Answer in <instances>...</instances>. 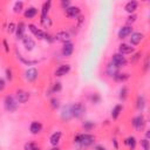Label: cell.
Returning <instances> with one entry per match:
<instances>
[{
    "label": "cell",
    "mask_w": 150,
    "mask_h": 150,
    "mask_svg": "<svg viewBox=\"0 0 150 150\" xmlns=\"http://www.w3.org/2000/svg\"><path fill=\"white\" fill-rule=\"evenodd\" d=\"M60 6H61L63 9H67V8H68L69 6H71V5H70V1H69V0H61Z\"/></svg>",
    "instance_id": "cell-43"
},
{
    "label": "cell",
    "mask_w": 150,
    "mask_h": 150,
    "mask_svg": "<svg viewBox=\"0 0 150 150\" xmlns=\"http://www.w3.org/2000/svg\"><path fill=\"white\" fill-rule=\"evenodd\" d=\"M74 143L79 144L80 146H91L95 144V136L89 132H82L77 134L74 137Z\"/></svg>",
    "instance_id": "cell-1"
},
{
    "label": "cell",
    "mask_w": 150,
    "mask_h": 150,
    "mask_svg": "<svg viewBox=\"0 0 150 150\" xmlns=\"http://www.w3.org/2000/svg\"><path fill=\"white\" fill-rule=\"evenodd\" d=\"M22 9H23V1H21V0L15 1L13 5V12L18 14V13H21Z\"/></svg>",
    "instance_id": "cell-31"
},
{
    "label": "cell",
    "mask_w": 150,
    "mask_h": 150,
    "mask_svg": "<svg viewBox=\"0 0 150 150\" xmlns=\"http://www.w3.org/2000/svg\"><path fill=\"white\" fill-rule=\"evenodd\" d=\"M149 137H150V130H145V138L149 139Z\"/></svg>",
    "instance_id": "cell-50"
},
{
    "label": "cell",
    "mask_w": 150,
    "mask_h": 150,
    "mask_svg": "<svg viewBox=\"0 0 150 150\" xmlns=\"http://www.w3.org/2000/svg\"><path fill=\"white\" fill-rule=\"evenodd\" d=\"M136 108L139 111H143L145 108V97L143 95H138L136 98Z\"/></svg>",
    "instance_id": "cell-28"
},
{
    "label": "cell",
    "mask_w": 150,
    "mask_h": 150,
    "mask_svg": "<svg viewBox=\"0 0 150 150\" xmlns=\"http://www.w3.org/2000/svg\"><path fill=\"white\" fill-rule=\"evenodd\" d=\"M54 40L56 41H60L62 43L67 42V41H70V33L67 32V30H59L55 35H54Z\"/></svg>",
    "instance_id": "cell-14"
},
{
    "label": "cell",
    "mask_w": 150,
    "mask_h": 150,
    "mask_svg": "<svg viewBox=\"0 0 150 150\" xmlns=\"http://www.w3.org/2000/svg\"><path fill=\"white\" fill-rule=\"evenodd\" d=\"M144 39V34L141 33V32H132L130 34V38H129V45H131L132 47L134 46H137L141 43V41Z\"/></svg>",
    "instance_id": "cell-10"
},
{
    "label": "cell",
    "mask_w": 150,
    "mask_h": 150,
    "mask_svg": "<svg viewBox=\"0 0 150 150\" xmlns=\"http://www.w3.org/2000/svg\"><path fill=\"white\" fill-rule=\"evenodd\" d=\"M131 33H132V26H122L117 32V38L120 40H123L128 36H130Z\"/></svg>",
    "instance_id": "cell-13"
},
{
    "label": "cell",
    "mask_w": 150,
    "mask_h": 150,
    "mask_svg": "<svg viewBox=\"0 0 150 150\" xmlns=\"http://www.w3.org/2000/svg\"><path fill=\"white\" fill-rule=\"evenodd\" d=\"M143 70H144V71H148V70H149V55H145V57H144Z\"/></svg>",
    "instance_id": "cell-44"
},
{
    "label": "cell",
    "mask_w": 150,
    "mask_h": 150,
    "mask_svg": "<svg viewBox=\"0 0 150 150\" xmlns=\"http://www.w3.org/2000/svg\"><path fill=\"white\" fill-rule=\"evenodd\" d=\"M137 8H138V2L135 1V0L128 1V2L125 4V6H124V11H125L127 13H129V14H134Z\"/></svg>",
    "instance_id": "cell-20"
},
{
    "label": "cell",
    "mask_w": 150,
    "mask_h": 150,
    "mask_svg": "<svg viewBox=\"0 0 150 150\" xmlns=\"http://www.w3.org/2000/svg\"><path fill=\"white\" fill-rule=\"evenodd\" d=\"M14 97L18 101V103H26V102H28L30 95H29L28 91H25L22 89H19V90L15 91V96Z\"/></svg>",
    "instance_id": "cell-11"
},
{
    "label": "cell",
    "mask_w": 150,
    "mask_h": 150,
    "mask_svg": "<svg viewBox=\"0 0 150 150\" xmlns=\"http://www.w3.org/2000/svg\"><path fill=\"white\" fill-rule=\"evenodd\" d=\"M135 52V47H132L129 43H121L118 46V53L122 55H127V54H132Z\"/></svg>",
    "instance_id": "cell-16"
},
{
    "label": "cell",
    "mask_w": 150,
    "mask_h": 150,
    "mask_svg": "<svg viewBox=\"0 0 150 150\" xmlns=\"http://www.w3.org/2000/svg\"><path fill=\"white\" fill-rule=\"evenodd\" d=\"M50 150H60V148H59V146H53Z\"/></svg>",
    "instance_id": "cell-51"
},
{
    "label": "cell",
    "mask_w": 150,
    "mask_h": 150,
    "mask_svg": "<svg viewBox=\"0 0 150 150\" xmlns=\"http://www.w3.org/2000/svg\"><path fill=\"white\" fill-rule=\"evenodd\" d=\"M38 75H39V71L34 67H30V68L26 69V71H25V79L28 82H34L38 79Z\"/></svg>",
    "instance_id": "cell-12"
},
{
    "label": "cell",
    "mask_w": 150,
    "mask_h": 150,
    "mask_svg": "<svg viewBox=\"0 0 150 150\" xmlns=\"http://www.w3.org/2000/svg\"><path fill=\"white\" fill-rule=\"evenodd\" d=\"M110 62H111L116 68L120 69V68L124 67V66L128 63V60H127V57H125L124 55H122V54H120V53H116V54H112Z\"/></svg>",
    "instance_id": "cell-4"
},
{
    "label": "cell",
    "mask_w": 150,
    "mask_h": 150,
    "mask_svg": "<svg viewBox=\"0 0 150 150\" xmlns=\"http://www.w3.org/2000/svg\"><path fill=\"white\" fill-rule=\"evenodd\" d=\"M95 127H96V124L93 121H84L82 123V128L84 129V131H91Z\"/></svg>",
    "instance_id": "cell-32"
},
{
    "label": "cell",
    "mask_w": 150,
    "mask_h": 150,
    "mask_svg": "<svg viewBox=\"0 0 150 150\" xmlns=\"http://www.w3.org/2000/svg\"><path fill=\"white\" fill-rule=\"evenodd\" d=\"M18 57L21 60V62H22V63H25V64H27V66H33V64L38 63V61H36V60H26V59H25L22 55H20V54L18 55Z\"/></svg>",
    "instance_id": "cell-36"
},
{
    "label": "cell",
    "mask_w": 150,
    "mask_h": 150,
    "mask_svg": "<svg viewBox=\"0 0 150 150\" xmlns=\"http://www.w3.org/2000/svg\"><path fill=\"white\" fill-rule=\"evenodd\" d=\"M23 149L25 150H41L40 146L35 143V142H28L23 145Z\"/></svg>",
    "instance_id": "cell-33"
},
{
    "label": "cell",
    "mask_w": 150,
    "mask_h": 150,
    "mask_svg": "<svg viewBox=\"0 0 150 150\" xmlns=\"http://www.w3.org/2000/svg\"><path fill=\"white\" fill-rule=\"evenodd\" d=\"M61 137H62V132H61L60 130L54 131V132L50 135V137H49L50 144H52L53 146H57V144H59L60 141H61Z\"/></svg>",
    "instance_id": "cell-21"
},
{
    "label": "cell",
    "mask_w": 150,
    "mask_h": 150,
    "mask_svg": "<svg viewBox=\"0 0 150 150\" xmlns=\"http://www.w3.org/2000/svg\"><path fill=\"white\" fill-rule=\"evenodd\" d=\"M49 104H50V108H52V109L56 110V109L60 107V101H59L56 97H53V98H50V101H49Z\"/></svg>",
    "instance_id": "cell-37"
},
{
    "label": "cell",
    "mask_w": 150,
    "mask_h": 150,
    "mask_svg": "<svg viewBox=\"0 0 150 150\" xmlns=\"http://www.w3.org/2000/svg\"><path fill=\"white\" fill-rule=\"evenodd\" d=\"M131 123H132V127H134L136 130L141 131V130H143V128H144V125H145L146 122H145V118H144L143 114H138L137 116H135V117L132 118Z\"/></svg>",
    "instance_id": "cell-5"
},
{
    "label": "cell",
    "mask_w": 150,
    "mask_h": 150,
    "mask_svg": "<svg viewBox=\"0 0 150 150\" xmlns=\"http://www.w3.org/2000/svg\"><path fill=\"white\" fill-rule=\"evenodd\" d=\"M50 7H52V1H50V0H47V1H45V2L42 4L40 19H43V18H47V16H48V13H49Z\"/></svg>",
    "instance_id": "cell-22"
},
{
    "label": "cell",
    "mask_w": 150,
    "mask_h": 150,
    "mask_svg": "<svg viewBox=\"0 0 150 150\" xmlns=\"http://www.w3.org/2000/svg\"><path fill=\"white\" fill-rule=\"evenodd\" d=\"M70 69H71V67H70V64H68V63L60 64V66L55 69V71H54V76H56V77H62V76L67 75V74L70 71Z\"/></svg>",
    "instance_id": "cell-9"
},
{
    "label": "cell",
    "mask_w": 150,
    "mask_h": 150,
    "mask_svg": "<svg viewBox=\"0 0 150 150\" xmlns=\"http://www.w3.org/2000/svg\"><path fill=\"white\" fill-rule=\"evenodd\" d=\"M141 146L143 148V150H150V143L148 138H143L141 139Z\"/></svg>",
    "instance_id": "cell-39"
},
{
    "label": "cell",
    "mask_w": 150,
    "mask_h": 150,
    "mask_svg": "<svg viewBox=\"0 0 150 150\" xmlns=\"http://www.w3.org/2000/svg\"><path fill=\"white\" fill-rule=\"evenodd\" d=\"M42 128H43V125H42L41 122H39V121H33V122L30 123V125H29V131H30L32 135H38V134H40V132L42 131Z\"/></svg>",
    "instance_id": "cell-19"
},
{
    "label": "cell",
    "mask_w": 150,
    "mask_h": 150,
    "mask_svg": "<svg viewBox=\"0 0 150 150\" xmlns=\"http://www.w3.org/2000/svg\"><path fill=\"white\" fill-rule=\"evenodd\" d=\"M15 28H16V25H15L14 22H9L8 26H7V32H8L9 34L15 33Z\"/></svg>",
    "instance_id": "cell-41"
},
{
    "label": "cell",
    "mask_w": 150,
    "mask_h": 150,
    "mask_svg": "<svg viewBox=\"0 0 150 150\" xmlns=\"http://www.w3.org/2000/svg\"><path fill=\"white\" fill-rule=\"evenodd\" d=\"M36 15H38V8L34 7V6H29V7L26 8L25 12H23V16H25L26 19H33V18H35Z\"/></svg>",
    "instance_id": "cell-23"
},
{
    "label": "cell",
    "mask_w": 150,
    "mask_h": 150,
    "mask_svg": "<svg viewBox=\"0 0 150 150\" xmlns=\"http://www.w3.org/2000/svg\"><path fill=\"white\" fill-rule=\"evenodd\" d=\"M83 21H84V16L80 15V16L77 18V27H81V26H82V23H83Z\"/></svg>",
    "instance_id": "cell-46"
},
{
    "label": "cell",
    "mask_w": 150,
    "mask_h": 150,
    "mask_svg": "<svg viewBox=\"0 0 150 150\" xmlns=\"http://www.w3.org/2000/svg\"><path fill=\"white\" fill-rule=\"evenodd\" d=\"M124 144H125L130 150H135L136 144H137V139H136L134 136H128V137L124 139Z\"/></svg>",
    "instance_id": "cell-26"
},
{
    "label": "cell",
    "mask_w": 150,
    "mask_h": 150,
    "mask_svg": "<svg viewBox=\"0 0 150 150\" xmlns=\"http://www.w3.org/2000/svg\"><path fill=\"white\" fill-rule=\"evenodd\" d=\"M129 77H130V74H129V73H121V71H118V73H117L112 79H114V81L122 83V82L128 81V80H129Z\"/></svg>",
    "instance_id": "cell-25"
},
{
    "label": "cell",
    "mask_w": 150,
    "mask_h": 150,
    "mask_svg": "<svg viewBox=\"0 0 150 150\" xmlns=\"http://www.w3.org/2000/svg\"><path fill=\"white\" fill-rule=\"evenodd\" d=\"M4 107H5V109H6L7 111H9V112H14V111L18 109L19 104H18V101L15 100L14 96H12V95H7V96L5 97V100H4Z\"/></svg>",
    "instance_id": "cell-3"
},
{
    "label": "cell",
    "mask_w": 150,
    "mask_h": 150,
    "mask_svg": "<svg viewBox=\"0 0 150 150\" xmlns=\"http://www.w3.org/2000/svg\"><path fill=\"white\" fill-rule=\"evenodd\" d=\"M141 56H142V53L141 52H137V53H135L132 56H131V62L132 63H135V62H137V61H139L141 60Z\"/></svg>",
    "instance_id": "cell-40"
},
{
    "label": "cell",
    "mask_w": 150,
    "mask_h": 150,
    "mask_svg": "<svg viewBox=\"0 0 150 150\" xmlns=\"http://www.w3.org/2000/svg\"><path fill=\"white\" fill-rule=\"evenodd\" d=\"M74 53V43L71 41H67L63 43L62 48H61V54L63 57H69L71 56Z\"/></svg>",
    "instance_id": "cell-6"
},
{
    "label": "cell",
    "mask_w": 150,
    "mask_h": 150,
    "mask_svg": "<svg viewBox=\"0 0 150 150\" xmlns=\"http://www.w3.org/2000/svg\"><path fill=\"white\" fill-rule=\"evenodd\" d=\"M25 30H26V25H25V22L20 21L16 25V28H15V36H16L18 40H22L23 39V36L26 35Z\"/></svg>",
    "instance_id": "cell-17"
},
{
    "label": "cell",
    "mask_w": 150,
    "mask_h": 150,
    "mask_svg": "<svg viewBox=\"0 0 150 150\" xmlns=\"http://www.w3.org/2000/svg\"><path fill=\"white\" fill-rule=\"evenodd\" d=\"M21 41H22V46L25 47V49H26V50L32 52V50L34 49V47H35V41H34L30 36L25 35V36H23V39H22Z\"/></svg>",
    "instance_id": "cell-15"
},
{
    "label": "cell",
    "mask_w": 150,
    "mask_h": 150,
    "mask_svg": "<svg viewBox=\"0 0 150 150\" xmlns=\"http://www.w3.org/2000/svg\"><path fill=\"white\" fill-rule=\"evenodd\" d=\"M28 29H29V32H30L35 38H38L39 40H45V36H46V33H47V32H45V30L38 28V27H36L35 25H33V23H29V25H28Z\"/></svg>",
    "instance_id": "cell-8"
},
{
    "label": "cell",
    "mask_w": 150,
    "mask_h": 150,
    "mask_svg": "<svg viewBox=\"0 0 150 150\" xmlns=\"http://www.w3.org/2000/svg\"><path fill=\"white\" fill-rule=\"evenodd\" d=\"M122 110H123V105L122 104H116L111 109V117H112V120H117L120 117V115L122 114Z\"/></svg>",
    "instance_id": "cell-27"
},
{
    "label": "cell",
    "mask_w": 150,
    "mask_h": 150,
    "mask_svg": "<svg viewBox=\"0 0 150 150\" xmlns=\"http://www.w3.org/2000/svg\"><path fill=\"white\" fill-rule=\"evenodd\" d=\"M86 105L81 102H76L70 104V112H71V117L74 118H81L84 114H86Z\"/></svg>",
    "instance_id": "cell-2"
},
{
    "label": "cell",
    "mask_w": 150,
    "mask_h": 150,
    "mask_svg": "<svg viewBox=\"0 0 150 150\" xmlns=\"http://www.w3.org/2000/svg\"><path fill=\"white\" fill-rule=\"evenodd\" d=\"M2 45H4V48H5V52H6V53H9V47H8V43H7V40H2Z\"/></svg>",
    "instance_id": "cell-47"
},
{
    "label": "cell",
    "mask_w": 150,
    "mask_h": 150,
    "mask_svg": "<svg viewBox=\"0 0 150 150\" xmlns=\"http://www.w3.org/2000/svg\"><path fill=\"white\" fill-rule=\"evenodd\" d=\"M112 144H114V148H115V150H118V143H117V139L114 137L112 138Z\"/></svg>",
    "instance_id": "cell-48"
},
{
    "label": "cell",
    "mask_w": 150,
    "mask_h": 150,
    "mask_svg": "<svg viewBox=\"0 0 150 150\" xmlns=\"http://www.w3.org/2000/svg\"><path fill=\"white\" fill-rule=\"evenodd\" d=\"M137 20V15L134 14H129V16L127 18V26H131V23H134Z\"/></svg>",
    "instance_id": "cell-38"
},
{
    "label": "cell",
    "mask_w": 150,
    "mask_h": 150,
    "mask_svg": "<svg viewBox=\"0 0 150 150\" xmlns=\"http://www.w3.org/2000/svg\"><path fill=\"white\" fill-rule=\"evenodd\" d=\"M66 11V16L69 19H76L81 15V8L79 6H69Z\"/></svg>",
    "instance_id": "cell-7"
},
{
    "label": "cell",
    "mask_w": 150,
    "mask_h": 150,
    "mask_svg": "<svg viewBox=\"0 0 150 150\" xmlns=\"http://www.w3.org/2000/svg\"><path fill=\"white\" fill-rule=\"evenodd\" d=\"M128 94H129V90H128V87L127 86H123L120 91H118V98L121 101H125L128 98Z\"/></svg>",
    "instance_id": "cell-29"
},
{
    "label": "cell",
    "mask_w": 150,
    "mask_h": 150,
    "mask_svg": "<svg viewBox=\"0 0 150 150\" xmlns=\"http://www.w3.org/2000/svg\"><path fill=\"white\" fill-rule=\"evenodd\" d=\"M89 101L93 103V104H98L101 102V95L97 94V93H93V94H89L88 96Z\"/></svg>",
    "instance_id": "cell-30"
},
{
    "label": "cell",
    "mask_w": 150,
    "mask_h": 150,
    "mask_svg": "<svg viewBox=\"0 0 150 150\" xmlns=\"http://www.w3.org/2000/svg\"><path fill=\"white\" fill-rule=\"evenodd\" d=\"M61 90H62V84H61V82H59V81L54 82L53 86H52V88H50V91L54 93V94H56V93H59V91H61Z\"/></svg>",
    "instance_id": "cell-34"
},
{
    "label": "cell",
    "mask_w": 150,
    "mask_h": 150,
    "mask_svg": "<svg viewBox=\"0 0 150 150\" xmlns=\"http://www.w3.org/2000/svg\"><path fill=\"white\" fill-rule=\"evenodd\" d=\"M60 116L66 122H68V121H70L73 118L71 117V112H70V104H67V105H63L62 107L61 112H60Z\"/></svg>",
    "instance_id": "cell-18"
},
{
    "label": "cell",
    "mask_w": 150,
    "mask_h": 150,
    "mask_svg": "<svg viewBox=\"0 0 150 150\" xmlns=\"http://www.w3.org/2000/svg\"><path fill=\"white\" fill-rule=\"evenodd\" d=\"M118 71H120V69L116 68L111 62H109V63L107 64V67H105V73H107V75H108L109 77H114Z\"/></svg>",
    "instance_id": "cell-24"
},
{
    "label": "cell",
    "mask_w": 150,
    "mask_h": 150,
    "mask_svg": "<svg viewBox=\"0 0 150 150\" xmlns=\"http://www.w3.org/2000/svg\"><path fill=\"white\" fill-rule=\"evenodd\" d=\"M5 74H6V79H7L8 81H12V80H13V71H12L11 68H6Z\"/></svg>",
    "instance_id": "cell-42"
},
{
    "label": "cell",
    "mask_w": 150,
    "mask_h": 150,
    "mask_svg": "<svg viewBox=\"0 0 150 150\" xmlns=\"http://www.w3.org/2000/svg\"><path fill=\"white\" fill-rule=\"evenodd\" d=\"M0 13H1V8H0Z\"/></svg>",
    "instance_id": "cell-52"
},
{
    "label": "cell",
    "mask_w": 150,
    "mask_h": 150,
    "mask_svg": "<svg viewBox=\"0 0 150 150\" xmlns=\"http://www.w3.org/2000/svg\"><path fill=\"white\" fill-rule=\"evenodd\" d=\"M95 150H107V149H105L103 145H96V146H95Z\"/></svg>",
    "instance_id": "cell-49"
},
{
    "label": "cell",
    "mask_w": 150,
    "mask_h": 150,
    "mask_svg": "<svg viewBox=\"0 0 150 150\" xmlns=\"http://www.w3.org/2000/svg\"><path fill=\"white\" fill-rule=\"evenodd\" d=\"M40 22H41V25H42L45 28H49V27L52 26V23H53V21H52V19H50L49 16L43 18V19H40Z\"/></svg>",
    "instance_id": "cell-35"
},
{
    "label": "cell",
    "mask_w": 150,
    "mask_h": 150,
    "mask_svg": "<svg viewBox=\"0 0 150 150\" xmlns=\"http://www.w3.org/2000/svg\"><path fill=\"white\" fill-rule=\"evenodd\" d=\"M6 88V81L4 77H0V91H2Z\"/></svg>",
    "instance_id": "cell-45"
}]
</instances>
